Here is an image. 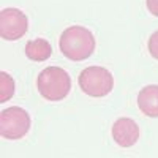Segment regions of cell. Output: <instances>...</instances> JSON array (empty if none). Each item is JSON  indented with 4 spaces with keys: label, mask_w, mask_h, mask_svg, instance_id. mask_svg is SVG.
Here are the masks:
<instances>
[{
    "label": "cell",
    "mask_w": 158,
    "mask_h": 158,
    "mask_svg": "<svg viewBox=\"0 0 158 158\" xmlns=\"http://www.w3.org/2000/svg\"><path fill=\"white\" fill-rule=\"evenodd\" d=\"M62 54L74 62L89 59L95 51V36L82 25H71L65 29L59 40Z\"/></svg>",
    "instance_id": "obj_1"
},
{
    "label": "cell",
    "mask_w": 158,
    "mask_h": 158,
    "mask_svg": "<svg viewBox=\"0 0 158 158\" xmlns=\"http://www.w3.org/2000/svg\"><path fill=\"white\" fill-rule=\"evenodd\" d=\"M36 87L43 98L49 101H60L70 94L71 77L63 68L48 67L38 74Z\"/></svg>",
    "instance_id": "obj_2"
},
{
    "label": "cell",
    "mask_w": 158,
    "mask_h": 158,
    "mask_svg": "<svg viewBox=\"0 0 158 158\" xmlns=\"http://www.w3.org/2000/svg\"><path fill=\"white\" fill-rule=\"evenodd\" d=\"M79 87L89 97L101 98L109 95L114 89V77L103 67H87L79 74Z\"/></svg>",
    "instance_id": "obj_3"
},
{
    "label": "cell",
    "mask_w": 158,
    "mask_h": 158,
    "mask_svg": "<svg viewBox=\"0 0 158 158\" xmlns=\"http://www.w3.org/2000/svg\"><path fill=\"white\" fill-rule=\"evenodd\" d=\"M30 130V115L29 112L11 106L0 112V136L5 139H21Z\"/></svg>",
    "instance_id": "obj_4"
},
{
    "label": "cell",
    "mask_w": 158,
    "mask_h": 158,
    "mask_svg": "<svg viewBox=\"0 0 158 158\" xmlns=\"http://www.w3.org/2000/svg\"><path fill=\"white\" fill-rule=\"evenodd\" d=\"M29 29V19L19 8H3L0 11V36L8 41L22 38Z\"/></svg>",
    "instance_id": "obj_5"
},
{
    "label": "cell",
    "mask_w": 158,
    "mask_h": 158,
    "mask_svg": "<svg viewBox=\"0 0 158 158\" xmlns=\"http://www.w3.org/2000/svg\"><path fill=\"white\" fill-rule=\"evenodd\" d=\"M112 139L120 147H133L139 139V127L133 118L120 117L112 125Z\"/></svg>",
    "instance_id": "obj_6"
},
{
    "label": "cell",
    "mask_w": 158,
    "mask_h": 158,
    "mask_svg": "<svg viewBox=\"0 0 158 158\" xmlns=\"http://www.w3.org/2000/svg\"><path fill=\"white\" fill-rule=\"evenodd\" d=\"M138 106L141 112L147 117H158V85H146L142 87L138 95Z\"/></svg>",
    "instance_id": "obj_7"
},
{
    "label": "cell",
    "mask_w": 158,
    "mask_h": 158,
    "mask_svg": "<svg viewBox=\"0 0 158 158\" xmlns=\"http://www.w3.org/2000/svg\"><path fill=\"white\" fill-rule=\"evenodd\" d=\"M52 48L44 38H35L25 44V56L33 62H44L51 57Z\"/></svg>",
    "instance_id": "obj_8"
},
{
    "label": "cell",
    "mask_w": 158,
    "mask_h": 158,
    "mask_svg": "<svg viewBox=\"0 0 158 158\" xmlns=\"http://www.w3.org/2000/svg\"><path fill=\"white\" fill-rule=\"evenodd\" d=\"M13 95H15V81L6 71H2L0 73V103L8 101Z\"/></svg>",
    "instance_id": "obj_9"
},
{
    "label": "cell",
    "mask_w": 158,
    "mask_h": 158,
    "mask_svg": "<svg viewBox=\"0 0 158 158\" xmlns=\"http://www.w3.org/2000/svg\"><path fill=\"white\" fill-rule=\"evenodd\" d=\"M147 48H149V52L152 54V57L158 60V30H156V32H153V33L150 35Z\"/></svg>",
    "instance_id": "obj_10"
},
{
    "label": "cell",
    "mask_w": 158,
    "mask_h": 158,
    "mask_svg": "<svg viewBox=\"0 0 158 158\" xmlns=\"http://www.w3.org/2000/svg\"><path fill=\"white\" fill-rule=\"evenodd\" d=\"M147 3V10L152 13V16L158 18V0H146Z\"/></svg>",
    "instance_id": "obj_11"
}]
</instances>
